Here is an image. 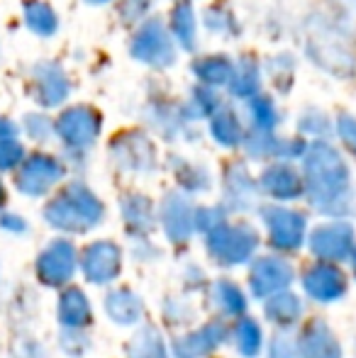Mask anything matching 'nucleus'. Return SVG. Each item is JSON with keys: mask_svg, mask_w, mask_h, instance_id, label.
<instances>
[{"mask_svg": "<svg viewBox=\"0 0 356 358\" xmlns=\"http://www.w3.org/2000/svg\"><path fill=\"white\" fill-rule=\"evenodd\" d=\"M44 217L52 227L66 231H86L88 227H93L100 217V208L88 193L71 188L69 193H64L59 200H54L52 205H47Z\"/></svg>", "mask_w": 356, "mask_h": 358, "instance_id": "f257e3e1", "label": "nucleus"}, {"mask_svg": "<svg viewBox=\"0 0 356 358\" xmlns=\"http://www.w3.org/2000/svg\"><path fill=\"white\" fill-rule=\"evenodd\" d=\"M37 275L44 285H64L76 271V249L66 239H57L39 254Z\"/></svg>", "mask_w": 356, "mask_h": 358, "instance_id": "f03ea898", "label": "nucleus"}, {"mask_svg": "<svg viewBox=\"0 0 356 358\" xmlns=\"http://www.w3.org/2000/svg\"><path fill=\"white\" fill-rule=\"evenodd\" d=\"M62 176V169L47 156H32L22 164L20 173L15 176V185L24 195H42L52 188Z\"/></svg>", "mask_w": 356, "mask_h": 358, "instance_id": "7ed1b4c3", "label": "nucleus"}, {"mask_svg": "<svg viewBox=\"0 0 356 358\" xmlns=\"http://www.w3.org/2000/svg\"><path fill=\"white\" fill-rule=\"evenodd\" d=\"M83 273L90 283H110L120 273V249L110 241L90 244L83 251Z\"/></svg>", "mask_w": 356, "mask_h": 358, "instance_id": "20e7f679", "label": "nucleus"}, {"mask_svg": "<svg viewBox=\"0 0 356 358\" xmlns=\"http://www.w3.org/2000/svg\"><path fill=\"white\" fill-rule=\"evenodd\" d=\"M257 246V239H254L252 231L244 234L242 229H225L213 234L210 239V251L218 261H225V264H239L244 261Z\"/></svg>", "mask_w": 356, "mask_h": 358, "instance_id": "39448f33", "label": "nucleus"}, {"mask_svg": "<svg viewBox=\"0 0 356 358\" xmlns=\"http://www.w3.org/2000/svg\"><path fill=\"white\" fill-rule=\"evenodd\" d=\"M293 280V271L280 259H262L252 271V287L254 295L266 297L271 292L283 290Z\"/></svg>", "mask_w": 356, "mask_h": 358, "instance_id": "423d86ee", "label": "nucleus"}, {"mask_svg": "<svg viewBox=\"0 0 356 358\" xmlns=\"http://www.w3.org/2000/svg\"><path fill=\"white\" fill-rule=\"evenodd\" d=\"M305 290L308 295H313L315 300H337L339 295L344 292V275L339 273L334 266H315L313 271H308L305 275Z\"/></svg>", "mask_w": 356, "mask_h": 358, "instance_id": "0eeeda50", "label": "nucleus"}, {"mask_svg": "<svg viewBox=\"0 0 356 358\" xmlns=\"http://www.w3.org/2000/svg\"><path fill=\"white\" fill-rule=\"evenodd\" d=\"M349 244H352V231L344 224L322 227L313 236V251L329 261L344 259L349 254Z\"/></svg>", "mask_w": 356, "mask_h": 358, "instance_id": "6e6552de", "label": "nucleus"}, {"mask_svg": "<svg viewBox=\"0 0 356 358\" xmlns=\"http://www.w3.org/2000/svg\"><path fill=\"white\" fill-rule=\"evenodd\" d=\"M59 320H62L64 327H71V329L86 327L90 322V305L78 287H69L62 295V300H59Z\"/></svg>", "mask_w": 356, "mask_h": 358, "instance_id": "1a4fd4ad", "label": "nucleus"}, {"mask_svg": "<svg viewBox=\"0 0 356 358\" xmlns=\"http://www.w3.org/2000/svg\"><path fill=\"white\" fill-rule=\"evenodd\" d=\"M225 329L220 324H208L205 329L195 331V334L185 336V339L176 341V354L180 358H198L208 351H213L215 346L222 341Z\"/></svg>", "mask_w": 356, "mask_h": 358, "instance_id": "9d476101", "label": "nucleus"}, {"mask_svg": "<svg viewBox=\"0 0 356 358\" xmlns=\"http://www.w3.org/2000/svg\"><path fill=\"white\" fill-rule=\"evenodd\" d=\"M300 358H339V346L325 324L315 322L303 336Z\"/></svg>", "mask_w": 356, "mask_h": 358, "instance_id": "9b49d317", "label": "nucleus"}, {"mask_svg": "<svg viewBox=\"0 0 356 358\" xmlns=\"http://www.w3.org/2000/svg\"><path fill=\"white\" fill-rule=\"evenodd\" d=\"M271 236H273V244L280 249H293L300 244V234H303V222L300 217L290 213H276L269 220Z\"/></svg>", "mask_w": 356, "mask_h": 358, "instance_id": "f8f14e48", "label": "nucleus"}, {"mask_svg": "<svg viewBox=\"0 0 356 358\" xmlns=\"http://www.w3.org/2000/svg\"><path fill=\"white\" fill-rule=\"evenodd\" d=\"M105 310L108 315L113 317L115 322H122V324H129L134 322L139 315H142V302L137 300V295L127 290H120V292H113L105 302Z\"/></svg>", "mask_w": 356, "mask_h": 358, "instance_id": "ddd939ff", "label": "nucleus"}, {"mask_svg": "<svg viewBox=\"0 0 356 358\" xmlns=\"http://www.w3.org/2000/svg\"><path fill=\"white\" fill-rule=\"evenodd\" d=\"M266 315L273 322H280V324H290V322L298 320L300 315V302L295 295H273L266 305Z\"/></svg>", "mask_w": 356, "mask_h": 358, "instance_id": "4468645a", "label": "nucleus"}, {"mask_svg": "<svg viewBox=\"0 0 356 358\" xmlns=\"http://www.w3.org/2000/svg\"><path fill=\"white\" fill-rule=\"evenodd\" d=\"M129 354H132V358H166L162 339H159L154 329H147V331H142V334H137Z\"/></svg>", "mask_w": 356, "mask_h": 358, "instance_id": "2eb2a0df", "label": "nucleus"}, {"mask_svg": "<svg viewBox=\"0 0 356 358\" xmlns=\"http://www.w3.org/2000/svg\"><path fill=\"white\" fill-rule=\"evenodd\" d=\"M237 344L239 351L244 356H257V351L262 349V331H259L257 322L254 320H242L237 327Z\"/></svg>", "mask_w": 356, "mask_h": 358, "instance_id": "dca6fc26", "label": "nucleus"}, {"mask_svg": "<svg viewBox=\"0 0 356 358\" xmlns=\"http://www.w3.org/2000/svg\"><path fill=\"white\" fill-rule=\"evenodd\" d=\"M218 295H220V305L227 312H242L244 310V297L232 283H218Z\"/></svg>", "mask_w": 356, "mask_h": 358, "instance_id": "f3484780", "label": "nucleus"}, {"mask_svg": "<svg viewBox=\"0 0 356 358\" xmlns=\"http://www.w3.org/2000/svg\"><path fill=\"white\" fill-rule=\"evenodd\" d=\"M22 161V146L15 139H3L0 142V171H10Z\"/></svg>", "mask_w": 356, "mask_h": 358, "instance_id": "a211bd4d", "label": "nucleus"}, {"mask_svg": "<svg viewBox=\"0 0 356 358\" xmlns=\"http://www.w3.org/2000/svg\"><path fill=\"white\" fill-rule=\"evenodd\" d=\"M273 358H300V351L285 339H278L273 344Z\"/></svg>", "mask_w": 356, "mask_h": 358, "instance_id": "6ab92c4d", "label": "nucleus"}, {"mask_svg": "<svg viewBox=\"0 0 356 358\" xmlns=\"http://www.w3.org/2000/svg\"><path fill=\"white\" fill-rule=\"evenodd\" d=\"M0 227L8 231H24V222L22 217H15V215H3L0 217Z\"/></svg>", "mask_w": 356, "mask_h": 358, "instance_id": "aec40b11", "label": "nucleus"}, {"mask_svg": "<svg viewBox=\"0 0 356 358\" xmlns=\"http://www.w3.org/2000/svg\"><path fill=\"white\" fill-rule=\"evenodd\" d=\"M13 134H15V127L5 117H0V142H3V139H13Z\"/></svg>", "mask_w": 356, "mask_h": 358, "instance_id": "412c9836", "label": "nucleus"}, {"mask_svg": "<svg viewBox=\"0 0 356 358\" xmlns=\"http://www.w3.org/2000/svg\"><path fill=\"white\" fill-rule=\"evenodd\" d=\"M5 203V190H3V183H0V208H3Z\"/></svg>", "mask_w": 356, "mask_h": 358, "instance_id": "4be33fe9", "label": "nucleus"}, {"mask_svg": "<svg viewBox=\"0 0 356 358\" xmlns=\"http://www.w3.org/2000/svg\"><path fill=\"white\" fill-rule=\"evenodd\" d=\"M354 268H356V259H354Z\"/></svg>", "mask_w": 356, "mask_h": 358, "instance_id": "5701e85b", "label": "nucleus"}]
</instances>
